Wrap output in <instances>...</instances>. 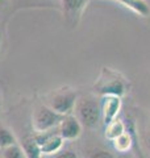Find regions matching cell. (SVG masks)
I'll return each instance as SVG.
<instances>
[{"label": "cell", "instance_id": "1", "mask_svg": "<svg viewBox=\"0 0 150 158\" xmlns=\"http://www.w3.org/2000/svg\"><path fill=\"white\" fill-rule=\"evenodd\" d=\"M95 91L100 94L102 96L111 95L123 98L127 92V82L116 71H112L111 69L104 67L99 79L95 83Z\"/></svg>", "mask_w": 150, "mask_h": 158}, {"label": "cell", "instance_id": "2", "mask_svg": "<svg viewBox=\"0 0 150 158\" xmlns=\"http://www.w3.org/2000/svg\"><path fill=\"white\" fill-rule=\"evenodd\" d=\"M77 118L86 128H96L102 117V107L96 99L91 96H83L77 100L75 104Z\"/></svg>", "mask_w": 150, "mask_h": 158}, {"label": "cell", "instance_id": "3", "mask_svg": "<svg viewBox=\"0 0 150 158\" xmlns=\"http://www.w3.org/2000/svg\"><path fill=\"white\" fill-rule=\"evenodd\" d=\"M63 117L48 106H40L33 113V128L36 133L56 129Z\"/></svg>", "mask_w": 150, "mask_h": 158}, {"label": "cell", "instance_id": "4", "mask_svg": "<svg viewBox=\"0 0 150 158\" xmlns=\"http://www.w3.org/2000/svg\"><path fill=\"white\" fill-rule=\"evenodd\" d=\"M77 100H78V95L75 91L63 90L54 94V96L50 100L49 107L57 113H59V115L67 116V115H71V112L74 111Z\"/></svg>", "mask_w": 150, "mask_h": 158}, {"label": "cell", "instance_id": "5", "mask_svg": "<svg viewBox=\"0 0 150 158\" xmlns=\"http://www.w3.org/2000/svg\"><path fill=\"white\" fill-rule=\"evenodd\" d=\"M83 125L73 115H67L62 118L61 124L58 125V133L63 138V141H73L82 135Z\"/></svg>", "mask_w": 150, "mask_h": 158}, {"label": "cell", "instance_id": "6", "mask_svg": "<svg viewBox=\"0 0 150 158\" xmlns=\"http://www.w3.org/2000/svg\"><path fill=\"white\" fill-rule=\"evenodd\" d=\"M102 117L104 120V124L108 125L109 123L116 120L120 110H121V98L119 96H103L102 102Z\"/></svg>", "mask_w": 150, "mask_h": 158}, {"label": "cell", "instance_id": "7", "mask_svg": "<svg viewBox=\"0 0 150 158\" xmlns=\"http://www.w3.org/2000/svg\"><path fill=\"white\" fill-rule=\"evenodd\" d=\"M63 12L70 20H75V17L81 16L82 11L87 4V0H61Z\"/></svg>", "mask_w": 150, "mask_h": 158}, {"label": "cell", "instance_id": "8", "mask_svg": "<svg viewBox=\"0 0 150 158\" xmlns=\"http://www.w3.org/2000/svg\"><path fill=\"white\" fill-rule=\"evenodd\" d=\"M113 2H117L123 7L131 9L141 17H148L150 15V6L145 0H113Z\"/></svg>", "mask_w": 150, "mask_h": 158}, {"label": "cell", "instance_id": "9", "mask_svg": "<svg viewBox=\"0 0 150 158\" xmlns=\"http://www.w3.org/2000/svg\"><path fill=\"white\" fill-rule=\"evenodd\" d=\"M63 146V138L59 136V133L54 135L45 142L44 145H41V152L42 156H54L58 152H61Z\"/></svg>", "mask_w": 150, "mask_h": 158}, {"label": "cell", "instance_id": "10", "mask_svg": "<svg viewBox=\"0 0 150 158\" xmlns=\"http://www.w3.org/2000/svg\"><path fill=\"white\" fill-rule=\"evenodd\" d=\"M21 149L25 154V158H42L41 146H40L33 137L25 138L21 144Z\"/></svg>", "mask_w": 150, "mask_h": 158}, {"label": "cell", "instance_id": "11", "mask_svg": "<svg viewBox=\"0 0 150 158\" xmlns=\"http://www.w3.org/2000/svg\"><path fill=\"white\" fill-rule=\"evenodd\" d=\"M123 133H125V124L120 118H116L112 123H109L108 125H106V133L104 135H106V138L109 141L116 140Z\"/></svg>", "mask_w": 150, "mask_h": 158}, {"label": "cell", "instance_id": "12", "mask_svg": "<svg viewBox=\"0 0 150 158\" xmlns=\"http://www.w3.org/2000/svg\"><path fill=\"white\" fill-rule=\"evenodd\" d=\"M113 148L115 150H117L119 153H127L128 150H131V148L133 145V138L131 136V133H123L120 137H117L116 140H113Z\"/></svg>", "mask_w": 150, "mask_h": 158}, {"label": "cell", "instance_id": "13", "mask_svg": "<svg viewBox=\"0 0 150 158\" xmlns=\"http://www.w3.org/2000/svg\"><path fill=\"white\" fill-rule=\"evenodd\" d=\"M16 144V137L8 128L0 125V149Z\"/></svg>", "mask_w": 150, "mask_h": 158}, {"label": "cell", "instance_id": "14", "mask_svg": "<svg viewBox=\"0 0 150 158\" xmlns=\"http://www.w3.org/2000/svg\"><path fill=\"white\" fill-rule=\"evenodd\" d=\"M0 154H2L3 158H25V154L21 149V146L17 144L4 148V149H2Z\"/></svg>", "mask_w": 150, "mask_h": 158}, {"label": "cell", "instance_id": "15", "mask_svg": "<svg viewBox=\"0 0 150 158\" xmlns=\"http://www.w3.org/2000/svg\"><path fill=\"white\" fill-rule=\"evenodd\" d=\"M87 158H115V156L104 149H92L87 153Z\"/></svg>", "mask_w": 150, "mask_h": 158}, {"label": "cell", "instance_id": "16", "mask_svg": "<svg viewBox=\"0 0 150 158\" xmlns=\"http://www.w3.org/2000/svg\"><path fill=\"white\" fill-rule=\"evenodd\" d=\"M53 158H78V156H77V153H75L74 150L66 149V150L58 152L57 154H54Z\"/></svg>", "mask_w": 150, "mask_h": 158}, {"label": "cell", "instance_id": "17", "mask_svg": "<svg viewBox=\"0 0 150 158\" xmlns=\"http://www.w3.org/2000/svg\"><path fill=\"white\" fill-rule=\"evenodd\" d=\"M0 41H2V29H0Z\"/></svg>", "mask_w": 150, "mask_h": 158}, {"label": "cell", "instance_id": "18", "mask_svg": "<svg viewBox=\"0 0 150 158\" xmlns=\"http://www.w3.org/2000/svg\"><path fill=\"white\" fill-rule=\"evenodd\" d=\"M149 150H150V137H149Z\"/></svg>", "mask_w": 150, "mask_h": 158}, {"label": "cell", "instance_id": "19", "mask_svg": "<svg viewBox=\"0 0 150 158\" xmlns=\"http://www.w3.org/2000/svg\"><path fill=\"white\" fill-rule=\"evenodd\" d=\"M0 106H2V99H0Z\"/></svg>", "mask_w": 150, "mask_h": 158}, {"label": "cell", "instance_id": "20", "mask_svg": "<svg viewBox=\"0 0 150 158\" xmlns=\"http://www.w3.org/2000/svg\"><path fill=\"white\" fill-rule=\"evenodd\" d=\"M0 158H3V157H2V154H0Z\"/></svg>", "mask_w": 150, "mask_h": 158}]
</instances>
